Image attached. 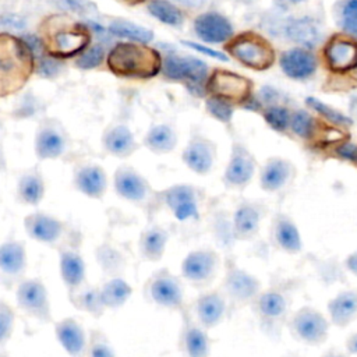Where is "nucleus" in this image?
I'll use <instances>...</instances> for the list:
<instances>
[{
  "label": "nucleus",
  "instance_id": "4d7b16f0",
  "mask_svg": "<svg viewBox=\"0 0 357 357\" xmlns=\"http://www.w3.org/2000/svg\"><path fill=\"white\" fill-rule=\"evenodd\" d=\"M22 40L28 45V47L31 49L32 54L35 57H43V50H45V46H43V42L39 36L36 35H25L22 36Z\"/></svg>",
  "mask_w": 357,
  "mask_h": 357
},
{
  "label": "nucleus",
  "instance_id": "a19ab883",
  "mask_svg": "<svg viewBox=\"0 0 357 357\" xmlns=\"http://www.w3.org/2000/svg\"><path fill=\"white\" fill-rule=\"evenodd\" d=\"M287 307L286 298L282 293L276 290L265 291L258 298V311L265 318H279L284 314Z\"/></svg>",
  "mask_w": 357,
  "mask_h": 357
},
{
  "label": "nucleus",
  "instance_id": "2eb2a0df",
  "mask_svg": "<svg viewBox=\"0 0 357 357\" xmlns=\"http://www.w3.org/2000/svg\"><path fill=\"white\" fill-rule=\"evenodd\" d=\"M223 291L226 298H229L231 303L244 304L258 294L259 280L251 273L238 268L231 259H227Z\"/></svg>",
  "mask_w": 357,
  "mask_h": 357
},
{
  "label": "nucleus",
  "instance_id": "72a5a7b5",
  "mask_svg": "<svg viewBox=\"0 0 357 357\" xmlns=\"http://www.w3.org/2000/svg\"><path fill=\"white\" fill-rule=\"evenodd\" d=\"M261 213L259 209L248 202H244L237 206L233 213L231 230L237 238H250L252 237L259 227Z\"/></svg>",
  "mask_w": 357,
  "mask_h": 357
},
{
  "label": "nucleus",
  "instance_id": "f704fd0d",
  "mask_svg": "<svg viewBox=\"0 0 357 357\" xmlns=\"http://www.w3.org/2000/svg\"><path fill=\"white\" fill-rule=\"evenodd\" d=\"M99 291L106 310H119L131 297L132 287L121 276H113L99 286Z\"/></svg>",
  "mask_w": 357,
  "mask_h": 357
},
{
  "label": "nucleus",
  "instance_id": "f257e3e1",
  "mask_svg": "<svg viewBox=\"0 0 357 357\" xmlns=\"http://www.w3.org/2000/svg\"><path fill=\"white\" fill-rule=\"evenodd\" d=\"M162 209L167 211L173 219L172 227L177 231H191L197 229L206 213V194L202 188L178 183L160 190Z\"/></svg>",
  "mask_w": 357,
  "mask_h": 357
},
{
  "label": "nucleus",
  "instance_id": "2f4dec72",
  "mask_svg": "<svg viewBox=\"0 0 357 357\" xmlns=\"http://www.w3.org/2000/svg\"><path fill=\"white\" fill-rule=\"evenodd\" d=\"M68 300L74 308L84 311L93 318H100L105 312V305L102 303L99 286H93L88 282L68 293Z\"/></svg>",
  "mask_w": 357,
  "mask_h": 357
},
{
  "label": "nucleus",
  "instance_id": "49530a36",
  "mask_svg": "<svg viewBox=\"0 0 357 357\" xmlns=\"http://www.w3.org/2000/svg\"><path fill=\"white\" fill-rule=\"evenodd\" d=\"M205 106H206L208 113L213 119H216L225 124H229L231 121V117L234 113V107H233L231 102L216 98V96H211L206 99Z\"/></svg>",
  "mask_w": 357,
  "mask_h": 357
},
{
  "label": "nucleus",
  "instance_id": "3c124183",
  "mask_svg": "<svg viewBox=\"0 0 357 357\" xmlns=\"http://www.w3.org/2000/svg\"><path fill=\"white\" fill-rule=\"evenodd\" d=\"M59 6L74 13H93L96 10V6L88 0H59Z\"/></svg>",
  "mask_w": 357,
  "mask_h": 357
},
{
  "label": "nucleus",
  "instance_id": "de8ad7c7",
  "mask_svg": "<svg viewBox=\"0 0 357 357\" xmlns=\"http://www.w3.org/2000/svg\"><path fill=\"white\" fill-rule=\"evenodd\" d=\"M14 324H15L14 308L4 300H0V347L6 346V343L10 340L14 331Z\"/></svg>",
  "mask_w": 357,
  "mask_h": 357
},
{
  "label": "nucleus",
  "instance_id": "bf43d9fd",
  "mask_svg": "<svg viewBox=\"0 0 357 357\" xmlns=\"http://www.w3.org/2000/svg\"><path fill=\"white\" fill-rule=\"evenodd\" d=\"M180 4L185 6V7H190V8H197V7H201L206 0H177Z\"/></svg>",
  "mask_w": 357,
  "mask_h": 357
},
{
  "label": "nucleus",
  "instance_id": "e433bc0d",
  "mask_svg": "<svg viewBox=\"0 0 357 357\" xmlns=\"http://www.w3.org/2000/svg\"><path fill=\"white\" fill-rule=\"evenodd\" d=\"M144 145L153 153L163 155L172 152L177 145V134L169 124H156L149 128L144 138Z\"/></svg>",
  "mask_w": 357,
  "mask_h": 357
},
{
  "label": "nucleus",
  "instance_id": "1a4fd4ad",
  "mask_svg": "<svg viewBox=\"0 0 357 357\" xmlns=\"http://www.w3.org/2000/svg\"><path fill=\"white\" fill-rule=\"evenodd\" d=\"M162 71L170 79L183 81L197 96H202L206 92L208 66L197 57L169 54L162 63Z\"/></svg>",
  "mask_w": 357,
  "mask_h": 357
},
{
  "label": "nucleus",
  "instance_id": "6e6d98bb",
  "mask_svg": "<svg viewBox=\"0 0 357 357\" xmlns=\"http://www.w3.org/2000/svg\"><path fill=\"white\" fill-rule=\"evenodd\" d=\"M183 45L199 52V53H204L206 56H211L213 59H218V60H222V61H227V56H225L223 53L218 52V50H213V49H209L204 45H199V43H195V42H190V40H183Z\"/></svg>",
  "mask_w": 357,
  "mask_h": 357
},
{
  "label": "nucleus",
  "instance_id": "58836bf2",
  "mask_svg": "<svg viewBox=\"0 0 357 357\" xmlns=\"http://www.w3.org/2000/svg\"><path fill=\"white\" fill-rule=\"evenodd\" d=\"M149 13L160 22L172 26H180L184 17L180 8H177L169 0H151L148 4Z\"/></svg>",
  "mask_w": 357,
  "mask_h": 357
},
{
  "label": "nucleus",
  "instance_id": "473e14b6",
  "mask_svg": "<svg viewBox=\"0 0 357 357\" xmlns=\"http://www.w3.org/2000/svg\"><path fill=\"white\" fill-rule=\"evenodd\" d=\"M284 35L291 42L298 43L307 49L314 47L321 39L319 26L310 17L289 20L284 26Z\"/></svg>",
  "mask_w": 357,
  "mask_h": 357
},
{
  "label": "nucleus",
  "instance_id": "79ce46f5",
  "mask_svg": "<svg viewBox=\"0 0 357 357\" xmlns=\"http://www.w3.org/2000/svg\"><path fill=\"white\" fill-rule=\"evenodd\" d=\"M289 128L303 139H311L317 134V120L307 110H297L290 117Z\"/></svg>",
  "mask_w": 357,
  "mask_h": 357
},
{
  "label": "nucleus",
  "instance_id": "c85d7f7f",
  "mask_svg": "<svg viewBox=\"0 0 357 357\" xmlns=\"http://www.w3.org/2000/svg\"><path fill=\"white\" fill-rule=\"evenodd\" d=\"M102 145L109 155L120 159L131 156L139 148L131 130L121 123L114 124L105 131Z\"/></svg>",
  "mask_w": 357,
  "mask_h": 357
},
{
  "label": "nucleus",
  "instance_id": "f8f14e48",
  "mask_svg": "<svg viewBox=\"0 0 357 357\" xmlns=\"http://www.w3.org/2000/svg\"><path fill=\"white\" fill-rule=\"evenodd\" d=\"M28 268L25 241L10 236L0 244V284L10 290L25 279Z\"/></svg>",
  "mask_w": 357,
  "mask_h": 357
},
{
  "label": "nucleus",
  "instance_id": "20e7f679",
  "mask_svg": "<svg viewBox=\"0 0 357 357\" xmlns=\"http://www.w3.org/2000/svg\"><path fill=\"white\" fill-rule=\"evenodd\" d=\"M42 42L47 56L54 59L79 54L91 43V31L67 15H52L43 21Z\"/></svg>",
  "mask_w": 357,
  "mask_h": 357
},
{
  "label": "nucleus",
  "instance_id": "423d86ee",
  "mask_svg": "<svg viewBox=\"0 0 357 357\" xmlns=\"http://www.w3.org/2000/svg\"><path fill=\"white\" fill-rule=\"evenodd\" d=\"M24 229L26 234L56 251L74 247L81 248L84 236L78 227L68 220H61L46 212H32L24 218Z\"/></svg>",
  "mask_w": 357,
  "mask_h": 357
},
{
  "label": "nucleus",
  "instance_id": "5fc2aeb1",
  "mask_svg": "<svg viewBox=\"0 0 357 357\" xmlns=\"http://www.w3.org/2000/svg\"><path fill=\"white\" fill-rule=\"evenodd\" d=\"M0 25L7 28V29H13V31H20L24 29L26 25L25 18H22L21 15L17 14H6L0 18Z\"/></svg>",
  "mask_w": 357,
  "mask_h": 357
},
{
  "label": "nucleus",
  "instance_id": "37998d69",
  "mask_svg": "<svg viewBox=\"0 0 357 357\" xmlns=\"http://www.w3.org/2000/svg\"><path fill=\"white\" fill-rule=\"evenodd\" d=\"M305 103L310 106V109H312L314 112H317L319 116H322L326 121L332 123L333 126H340V127H349L351 126V120L343 114L342 112L333 109L332 106L321 102L319 99L317 98H312V96H308L305 99Z\"/></svg>",
  "mask_w": 357,
  "mask_h": 357
},
{
  "label": "nucleus",
  "instance_id": "7c9ffc66",
  "mask_svg": "<svg viewBox=\"0 0 357 357\" xmlns=\"http://www.w3.org/2000/svg\"><path fill=\"white\" fill-rule=\"evenodd\" d=\"M293 173L294 167L289 160H284L282 158H272L264 165L261 170V187L262 190L269 192L278 191L290 181Z\"/></svg>",
  "mask_w": 357,
  "mask_h": 357
},
{
  "label": "nucleus",
  "instance_id": "0eeeda50",
  "mask_svg": "<svg viewBox=\"0 0 357 357\" xmlns=\"http://www.w3.org/2000/svg\"><path fill=\"white\" fill-rule=\"evenodd\" d=\"M142 296L148 304L158 308L181 312L185 307L183 278L172 273L169 268L155 271L145 280Z\"/></svg>",
  "mask_w": 357,
  "mask_h": 357
},
{
  "label": "nucleus",
  "instance_id": "9b49d317",
  "mask_svg": "<svg viewBox=\"0 0 357 357\" xmlns=\"http://www.w3.org/2000/svg\"><path fill=\"white\" fill-rule=\"evenodd\" d=\"M220 257L211 248H199L188 252L181 261L180 276L194 287L209 286L218 275Z\"/></svg>",
  "mask_w": 357,
  "mask_h": 357
},
{
  "label": "nucleus",
  "instance_id": "a878e982",
  "mask_svg": "<svg viewBox=\"0 0 357 357\" xmlns=\"http://www.w3.org/2000/svg\"><path fill=\"white\" fill-rule=\"evenodd\" d=\"M197 36L208 43H223L233 36L230 21L215 11H208L198 15L194 21Z\"/></svg>",
  "mask_w": 357,
  "mask_h": 357
},
{
  "label": "nucleus",
  "instance_id": "4c0bfd02",
  "mask_svg": "<svg viewBox=\"0 0 357 357\" xmlns=\"http://www.w3.org/2000/svg\"><path fill=\"white\" fill-rule=\"evenodd\" d=\"M275 240L286 252L296 254L301 251L303 241L294 222L286 216H279L275 223Z\"/></svg>",
  "mask_w": 357,
  "mask_h": 357
},
{
  "label": "nucleus",
  "instance_id": "c756f323",
  "mask_svg": "<svg viewBox=\"0 0 357 357\" xmlns=\"http://www.w3.org/2000/svg\"><path fill=\"white\" fill-rule=\"evenodd\" d=\"M95 258L99 268L107 278L121 276L128 262L126 254L116 247L110 238H105L95 248Z\"/></svg>",
  "mask_w": 357,
  "mask_h": 357
},
{
  "label": "nucleus",
  "instance_id": "13d9d810",
  "mask_svg": "<svg viewBox=\"0 0 357 357\" xmlns=\"http://www.w3.org/2000/svg\"><path fill=\"white\" fill-rule=\"evenodd\" d=\"M346 265H347V268H349L354 275H357V252H353V254L347 258Z\"/></svg>",
  "mask_w": 357,
  "mask_h": 357
},
{
  "label": "nucleus",
  "instance_id": "b1692460",
  "mask_svg": "<svg viewBox=\"0 0 357 357\" xmlns=\"http://www.w3.org/2000/svg\"><path fill=\"white\" fill-rule=\"evenodd\" d=\"M172 231L155 220H148L139 233L138 254L141 259L148 262H159L166 251V245Z\"/></svg>",
  "mask_w": 357,
  "mask_h": 357
},
{
  "label": "nucleus",
  "instance_id": "cd10ccee",
  "mask_svg": "<svg viewBox=\"0 0 357 357\" xmlns=\"http://www.w3.org/2000/svg\"><path fill=\"white\" fill-rule=\"evenodd\" d=\"M282 71L293 79H305L317 70V60L314 54L305 47H291L280 54Z\"/></svg>",
  "mask_w": 357,
  "mask_h": 357
},
{
  "label": "nucleus",
  "instance_id": "ea45409f",
  "mask_svg": "<svg viewBox=\"0 0 357 357\" xmlns=\"http://www.w3.org/2000/svg\"><path fill=\"white\" fill-rule=\"evenodd\" d=\"M109 32L112 35L127 38L138 43H149L153 39V32L151 29L127 21L112 22L109 26Z\"/></svg>",
  "mask_w": 357,
  "mask_h": 357
},
{
  "label": "nucleus",
  "instance_id": "4468645a",
  "mask_svg": "<svg viewBox=\"0 0 357 357\" xmlns=\"http://www.w3.org/2000/svg\"><path fill=\"white\" fill-rule=\"evenodd\" d=\"M183 322L178 333V351L183 357H209L211 337L206 329L198 324L192 317L190 308L185 305L181 311Z\"/></svg>",
  "mask_w": 357,
  "mask_h": 357
},
{
  "label": "nucleus",
  "instance_id": "f3484780",
  "mask_svg": "<svg viewBox=\"0 0 357 357\" xmlns=\"http://www.w3.org/2000/svg\"><path fill=\"white\" fill-rule=\"evenodd\" d=\"M71 184L74 190L92 199H102L107 191V174L96 163H77L73 169Z\"/></svg>",
  "mask_w": 357,
  "mask_h": 357
},
{
  "label": "nucleus",
  "instance_id": "5701e85b",
  "mask_svg": "<svg viewBox=\"0 0 357 357\" xmlns=\"http://www.w3.org/2000/svg\"><path fill=\"white\" fill-rule=\"evenodd\" d=\"M54 335L70 357H86L88 337L84 326L73 317L53 321Z\"/></svg>",
  "mask_w": 357,
  "mask_h": 357
},
{
  "label": "nucleus",
  "instance_id": "680f3d73",
  "mask_svg": "<svg viewBox=\"0 0 357 357\" xmlns=\"http://www.w3.org/2000/svg\"><path fill=\"white\" fill-rule=\"evenodd\" d=\"M304 0H276L278 4H280L282 7H289V6H294V4H298Z\"/></svg>",
  "mask_w": 357,
  "mask_h": 357
},
{
  "label": "nucleus",
  "instance_id": "864d4df0",
  "mask_svg": "<svg viewBox=\"0 0 357 357\" xmlns=\"http://www.w3.org/2000/svg\"><path fill=\"white\" fill-rule=\"evenodd\" d=\"M335 153L337 155V158L357 165V144L343 142L335 148Z\"/></svg>",
  "mask_w": 357,
  "mask_h": 357
},
{
  "label": "nucleus",
  "instance_id": "39448f33",
  "mask_svg": "<svg viewBox=\"0 0 357 357\" xmlns=\"http://www.w3.org/2000/svg\"><path fill=\"white\" fill-rule=\"evenodd\" d=\"M114 192L124 201L139 208L148 220L162 211L160 190H156L151 183L132 166L120 165L113 174Z\"/></svg>",
  "mask_w": 357,
  "mask_h": 357
},
{
  "label": "nucleus",
  "instance_id": "8fccbe9b",
  "mask_svg": "<svg viewBox=\"0 0 357 357\" xmlns=\"http://www.w3.org/2000/svg\"><path fill=\"white\" fill-rule=\"evenodd\" d=\"M103 57H105V50L100 45H95L89 49H86L85 52H82L79 54V57L77 59L75 64L77 67L79 68H84V70H91V68H95L98 67L102 61H103Z\"/></svg>",
  "mask_w": 357,
  "mask_h": 357
},
{
  "label": "nucleus",
  "instance_id": "69168bd1",
  "mask_svg": "<svg viewBox=\"0 0 357 357\" xmlns=\"http://www.w3.org/2000/svg\"><path fill=\"white\" fill-rule=\"evenodd\" d=\"M0 357H8V356H7V354H4V353H1V351H0Z\"/></svg>",
  "mask_w": 357,
  "mask_h": 357
},
{
  "label": "nucleus",
  "instance_id": "09e8293b",
  "mask_svg": "<svg viewBox=\"0 0 357 357\" xmlns=\"http://www.w3.org/2000/svg\"><path fill=\"white\" fill-rule=\"evenodd\" d=\"M339 21L347 35L357 36V0H346L343 3Z\"/></svg>",
  "mask_w": 357,
  "mask_h": 357
},
{
  "label": "nucleus",
  "instance_id": "a18cd8bd",
  "mask_svg": "<svg viewBox=\"0 0 357 357\" xmlns=\"http://www.w3.org/2000/svg\"><path fill=\"white\" fill-rule=\"evenodd\" d=\"M290 112L280 105H271L264 110V119L266 124L279 132H283L290 126Z\"/></svg>",
  "mask_w": 357,
  "mask_h": 357
},
{
  "label": "nucleus",
  "instance_id": "6e6552de",
  "mask_svg": "<svg viewBox=\"0 0 357 357\" xmlns=\"http://www.w3.org/2000/svg\"><path fill=\"white\" fill-rule=\"evenodd\" d=\"M226 50L243 66L252 70H266L276 59L272 45L255 32H243L229 40Z\"/></svg>",
  "mask_w": 357,
  "mask_h": 357
},
{
  "label": "nucleus",
  "instance_id": "052dcab7",
  "mask_svg": "<svg viewBox=\"0 0 357 357\" xmlns=\"http://www.w3.org/2000/svg\"><path fill=\"white\" fill-rule=\"evenodd\" d=\"M347 349H349L350 353L357 354V333H354V335H351V336L349 337V340H347Z\"/></svg>",
  "mask_w": 357,
  "mask_h": 357
},
{
  "label": "nucleus",
  "instance_id": "9d476101",
  "mask_svg": "<svg viewBox=\"0 0 357 357\" xmlns=\"http://www.w3.org/2000/svg\"><path fill=\"white\" fill-rule=\"evenodd\" d=\"M17 307L29 318L42 322H53L49 293L39 278H25L15 289Z\"/></svg>",
  "mask_w": 357,
  "mask_h": 357
},
{
  "label": "nucleus",
  "instance_id": "0e129e2a",
  "mask_svg": "<svg viewBox=\"0 0 357 357\" xmlns=\"http://www.w3.org/2000/svg\"><path fill=\"white\" fill-rule=\"evenodd\" d=\"M127 1H132V3H141V1H144V0H127Z\"/></svg>",
  "mask_w": 357,
  "mask_h": 357
},
{
  "label": "nucleus",
  "instance_id": "e2e57ef3",
  "mask_svg": "<svg viewBox=\"0 0 357 357\" xmlns=\"http://www.w3.org/2000/svg\"><path fill=\"white\" fill-rule=\"evenodd\" d=\"M325 357H344V356H342V354H328V356H325Z\"/></svg>",
  "mask_w": 357,
  "mask_h": 357
},
{
  "label": "nucleus",
  "instance_id": "603ef678",
  "mask_svg": "<svg viewBox=\"0 0 357 357\" xmlns=\"http://www.w3.org/2000/svg\"><path fill=\"white\" fill-rule=\"evenodd\" d=\"M59 71H60V63L57 61V59L52 56L40 57V61L38 66V74L49 78V77H54Z\"/></svg>",
  "mask_w": 357,
  "mask_h": 357
},
{
  "label": "nucleus",
  "instance_id": "c9c22d12",
  "mask_svg": "<svg viewBox=\"0 0 357 357\" xmlns=\"http://www.w3.org/2000/svg\"><path fill=\"white\" fill-rule=\"evenodd\" d=\"M328 311L335 325H347L357 315V293L351 290L339 293L328 303Z\"/></svg>",
  "mask_w": 357,
  "mask_h": 357
},
{
  "label": "nucleus",
  "instance_id": "7ed1b4c3",
  "mask_svg": "<svg viewBox=\"0 0 357 357\" xmlns=\"http://www.w3.org/2000/svg\"><path fill=\"white\" fill-rule=\"evenodd\" d=\"M160 53L146 43H117L107 54L109 70L121 78L148 79L162 70Z\"/></svg>",
  "mask_w": 357,
  "mask_h": 357
},
{
  "label": "nucleus",
  "instance_id": "4be33fe9",
  "mask_svg": "<svg viewBox=\"0 0 357 357\" xmlns=\"http://www.w3.org/2000/svg\"><path fill=\"white\" fill-rule=\"evenodd\" d=\"M67 148L68 138L60 126L49 121L42 124L36 131L35 155L39 160L60 159L66 155Z\"/></svg>",
  "mask_w": 357,
  "mask_h": 357
},
{
  "label": "nucleus",
  "instance_id": "412c9836",
  "mask_svg": "<svg viewBox=\"0 0 357 357\" xmlns=\"http://www.w3.org/2000/svg\"><path fill=\"white\" fill-rule=\"evenodd\" d=\"M291 326L298 339L308 344H319L325 342L329 331L326 318L311 307L300 308L293 317Z\"/></svg>",
  "mask_w": 357,
  "mask_h": 357
},
{
  "label": "nucleus",
  "instance_id": "f03ea898",
  "mask_svg": "<svg viewBox=\"0 0 357 357\" xmlns=\"http://www.w3.org/2000/svg\"><path fill=\"white\" fill-rule=\"evenodd\" d=\"M33 60L22 38L0 33V98L22 88L33 71Z\"/></svg>",
  "mask_w": 357,
  "mask_h": 357
},
{
  "label": "nucleus",
  "instance_id": "393cba45",
  "mask_svg": "<svg viewBox=\"0 0 357 357\" xmlns=\"http://www.w3.org/2000/svg\"><path fill=\"white\" fill-rule=\"evenodd\" d=\"M59 269L67 293L75 290L86 282V265L79 248L66 247L57 251Z\"/></svg>",
  "mask_w": 357,
  "mask_h": 357
},
{
  "label": "nucleus",
  "instance_id": "ddd939ff",
  "mask_svg": "<svg viewBox=\"0 0 357 357\" xmlns=\"http://www.w3.org/2000/svg\"><path fill=\"white\" fill-rule=\"evenodd\" d=\"M252 82L233 71L215 70L206 81V92L231 103H244L251 96Z\"/></svg>",
  "mask_w": 357,
  "mask_h": 357
},
{
  "label": "nucleus",
  "instance_id": "6ab92c4d",
  "mask_svg": "<svg viewBox=\"0 0 357 357\" xmlns=\"http://www.w3.org/2000/svg\"><path fill=\"white\" fill-rule=\"evenodd\" d=\"M216 159V145L206 137L195 132L190 137L181 153L183 163L195 174H208Z\"/></svg>",
  "mask_w": 357,
  "mask_h": 357
},
{
  "label": "nucleus",
  "instance_id": "bb28decb",
  "mask_svg": "<svg viewBox=\"0 0 357 357\" xmlns=\"http://www.w3.org/2000/svg\"><path fill=\"white\" fill-rule=\"evenodd\" d=\"M46 183L39 166H32L20 173L15 185V199L22 205L38 206L45 198Z\"/></svg>",
  "mask_w": 357,
  "mask_h": 357
},
{
  "label": "nucleus",
  "instance_id": "c03bdc74",
  "mask_svg": "<svg viewBox=\"0 0 357 357\" xmlns=\"http://www.w3.org/2000/svg\"><path fill=\"white\" fill-rule=\"evenodd\" d=\"M88 337L86 357H116L109 337L99 329H92Z\"/></svg>",
  "mask_w": 357,
  "mask_h": 357
},
{
  "label": "nucleus",
  "instance_id": "a211bd4d",
  "mask_svg": "<svg viewBox=\"0 0 357 357\" xmlns=\"http://www.w3.org/2000/svg\"><path fill=\"white\" fill-rule=\"evenodd\" d=\"M324 60L329 70L347 73L357 67V40L347 35L332 36L324 47Z\"/></svg>",
  "mask_w": 357,
  "mask_h": 357
},
{
  "label": "nucleus",
  "instance_id": "aec40b11",
  "mask_svg": "<svg viewBox=\"0 0 357 357\" xmlns=\"http://www.w3.org/2000/svg\"><path fill=\"white\" fill-rule=\"evenodd\" d=\"M188 308L199 325L211 329L223 321L227 311V298L222 291L211 290L201 293L194 300L192 307Z\"/></svg>",
  "mask_w": 357,
  "mask_h": 357
},
{
  "label": "nucleus",
  "instance_id": "dca6fc26",
  "mask_svg": "<svg viewBox=\"0 0 357 357\" xmlns=\"http://www.w3.org/2000/svg\"><path fill=\"white\" fill-rule=\"evenodd\" d=\"M255 173V159L243 144H233L229 163L225 169L222 181L226 188L241 190Z\"/></svg>",
  "mask_w": 357,
  "mask_h": 357
}]
</instances>
